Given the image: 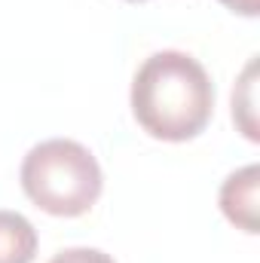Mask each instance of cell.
I'll use <instances>...</instances> for the list:
<instances>
[{"label": "cell", "mask_w": 260, "mask_h": 263, "mask_svg": "<svg viewBox=\"0 0 260 263\" xmlns=\"http://www.w3.org/2000/svg\"><path fill=\"white\" fill-rule=\"evenodd\" d=\"M132 114L156 141H190L211 123L214 83L202 62L181 49H162L144 59L132 80Z\"/></svg>", "instance_id": "6da1fadb"}, {"label": "cell", "mask_w": 260, "mask_h": 263, "mask_svg": "<svg viewBox=\"0 0 260 263\" xmlns=\"http://www.w3.org/2000/svg\"><path fill=\"white\" fill-rule=\"evenodd\" d=\"M22 190L55 217L86 214L104 190V175L89 147L70 138H49L28 150L18 172Z\"/></svg>", "instance_id": "7a4b0ae2"}, {"label": "cell", "mask_w": 260, "mask_h": 263, "mask_svg": "<svg viewBox=\"0 0 260 263\" xmlns=\"http://www.w3.org/2000/svg\"><path fill=\"white\" fill-rule=\"evenodd\" d=\"M257 193H260V168L251 162L239 172H233L224 187H220V211L224 217L245 230L248 236L260 233V217H257Z\"/></svg>", "instance_id": "3957f363"}, {"label": "cell", "mask_w": 260, "mask_h": 263, "mask_svg": "<svg viewBox=\"0 0 260 263\" xmlns=\"http://www.w3.org/2000/svg\"><path fill=\"white\" fill-rule=\"evenodd\" d=\"M37 257V230L18 214L0 208V263H34Z\"/></svg>", "instance_id": "277c9868"}, {"label": "cell", "mask_w": 260, "mask_h": 263, "mask_svg": "<svg viewBox=\"0 0 260 263\" xmlns=\"http://www.w3.org/2000/svg\"><path fill=\"white\" fill-rule=\"evenodd\" d=\"M254 70H257V62L251 59L242 80L236 83L233 89V120L239 123V129L245 132L248 141H257V120H254Z\"/></svg>", "instance_id": "5b68a950"}, {"label": "cell", "mask_w": 260, "mask_h": 263, "mask_svg": "<svg viewBox=\"0 0 260 263\" xmlns=\"http://www.w3.org/2000/svg\"><path fill=\"white\" fill-rule=\"evenodd\" d=\"M49 263H117V260L110 254H104L101 248H65Z\"/></svg>", "instance_id": "8992f818"}, {"label": "cell", "mask_w": 260, "mask_h": 263, "mask_svg": "<svg viewBox=\"0 0 260 263\" xmlns=\"http://www.w3.org/2000/svg\"><path fill=\"white\" fill-rule=\"evenodd\" d=\"M227 9H233V12H239V15H248V18H254L260 12V0H220Z\"/></svg>", "instance_id": "52a82bcc"}, {"label": "cell", "mask_w": 260, "mask_h": 263, "mask_svg": "<svg viewBox=\"0 0 260 263\" xmlns=\"http://www.w3.org/2000/svg\"><path fill=\"white\" fill-rule=\"evenodd\" d=\"M129 3H141V0H129Z\"/></svg>", "instance_id": "ba28073f"}]
</instances>
